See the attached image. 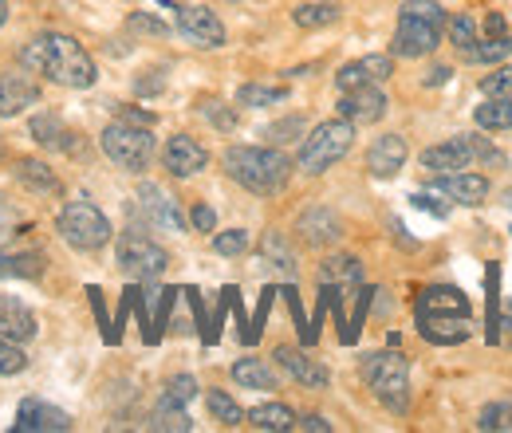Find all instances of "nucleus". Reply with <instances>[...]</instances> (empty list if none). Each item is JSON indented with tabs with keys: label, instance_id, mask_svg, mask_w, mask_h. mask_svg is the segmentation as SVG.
<instances>
[{
	"label": "nucleus",
	"instance_id": "27",
	"mask_svg": "<svg viewBox=\"0 0 512 433\" xmlns=\"http://www.w3.org/2000/svg\"><path fill=\"white\" fill-rule=\"evenodd\" d=\"M343 20V8L331 4V0H304L292 8V24L304 28V32H316V28H331Z\"/></svg>",
	"mask_w": 512,
	"mask_h": 433
},
{
	"label": "nucleus",
	"instance_id": "55",
	"mask_svg": "<svg viewBox=\"0 0 512 433\" xmlns=\"http://www.w3.org/2000/svg\"><path fill=\"white\" fill-rule=\"evenodd\" d=\"M162 87H166V79H162V71H146L142 79H134V91L146 99V95H162Z\"/></svg>",
	"mask_w": 512,
	"mask_h": 433
},
{
	"label": "nucleus",
	"instance_id": "24",
	"mask_svg": "<svg viewBox=\"0 0 512 433\" xmlns=\"http://www.w3.org/2000/svg\"><path fill=\"white\" fill-rule=\"evenodd\" d=\"M0 335L12 343H28L36 339V315L24 300L16 296H0Z\"/></svg>",
	"mask_w": 512,
	"mask_h": 433
},
{
	"label": "nucleus",
	"instance_id": "23",
	"mask_svg": "<svg viewBox=\"0 0 512 433\" xmlns=\"http://www.w3.org/2000/svg\"><path fill=\"white\" fill-rule=\"evenodd\" d=\"M418 335L434 347H457L469 339V319L465 315H418Z\"/></svg>",
	"mask_w": 512,
	"mask_h": 433
},
{
	"label": "nucleus",
	"instance_id": "51",
	"mask_svg": "<svg viewBox=\"0 0 512 433\" xmlns=\"http://www.w3.org/2000/svg\"><path fill=\"white\" fill-rule=\"evenodd\" d=\"M87 296H91V308H95V319H99V327H103V339H107V343H119V339H115V323L107 319V308H103V292H99V288L91 284V288H87Z\"/></svg>",
	"mask_w": 512,
	"mask_h": 433
},
{
	"label": "nucleus",
	"instance_id": "13",
	"mask_svg": "<svg viewBox=\"0 0 512 433\" xmlns=\"http://www.w3.org/2000/svg\"><path fill=\"white\" fill-rule=\"evenodd\" d=\"M44 95L36 71H4L0 75V119H12V115H24L28 107H36Z\"/></svg>",
	"mask_w": 512,
	"mask_h": 433
},
{
	"label": "nucleus",
	"instance_id": "49",
	"mask_svg": "<svg viewBox=\"0 0 512 433\" xmlns=\"http://www.w3.org/2000/svg\"><path fill=\"white\" fill-rule=\"evenodd\" d=\"M272 296H276V288H264L260 292V308H256L253 323H249V331H245V343L253 347L256 339H260V327H264V319H268V308H272Z\"/></svg>",
	"mask_w": 512,
	"mask_h": 433
},
{
	"label": "nucleus",
	"instance_id": "37",
	"mask_svg": "<svg viewBox=\"0 0 512 433\" xmlns=\"http://www.w3.org/2000/svg\"><path fill=\"white\" fill-rule=\"evenodd\" d=\"M485 292H489V308H485V339L489 343H497L501 339V268L497 264H489V272H485Z\"/></svg>",
	"mask_w": 512,
	"mask_h": 433
},
{
	"label": "nucleus",
	"instance_id": "46",
	"mask_svg": "<svg viewBox=\"0 0 512 433\" xmlns=\"http://www.w3.org/2000/svg\"><path fill=\"white\" fill-rule=\"evenodd\" d=\"M178 304V292L174 288H166V292H158V311H154V327H150V343H158L162 339V331H166V323H170V311Z\"/></svg>",
	"mask_w": 512,
	"mask_h": 433
},
{
	"label": "nucleus",
	"instance_id": "41",
	"mask_svg": "<svg viewBox=\"0 0 512 433\" xmlns=\"http://www.w3.org/2000/svg\"><path fill=\"white\" fill-rule=\"evenodd\" d=\"M477 430H485V433H493V430H501V433H509L512 430V402H489L481 414H477Z\"/></svg>",
	"mask_w": 512,
	"mask_h": 433
},
{
	"label": "nucleus",
	"instance_id": "29",
	"mask_svg": "<svg viewBox=\"0 0 512 433\" xmlns=\"http://www.w3.org/2000/svg\"><path fill=\"white\" fill-rule=\"evenodd\" d=\"M229 374H233V382H237V386H245V390H276V386H280V374L272 371L264 359H256V355L237 359Z\"/></svg>",
	"mask_w": 512,
	"mask_h": 433
},
{
	"label": "nucleus",
	"instance_id": "61",
	"mask_svg": "<svg viewBox=\"0 0 512 433\" xmlns=\"http://www.w3.org/2000/svg\"><path fill=\"white\" fill-rule=\"evenodd\" d=\"M0 162H4V138H0Z\"/></svg>",
	"mask_w": 512,
	"mask_h": 433
},
{
	"label": "nucleus",
	"instance_id": "10",
	"mask_svg": "<svg viewBox=\"0 0 512 433\" xmlns=\"http://www.w3.org/2000/svg\"><path fill=\"white\" fill-rule=\"evenodd\" d=\"M339 119L355 126H371V123H383L386 119V95H383V83H363V87H351V91H339Z\"/></svg>",
	"mask_w": 512,
	"mask_h": 433
},
{
	"label": "nucleus",
	"instance_id": "39",
	"mask_svg": "<svg viewBox=\"0 0 512 433\" xmlns=\"http://www.w3.org/2000/svg\"><path fill=\"white\" fill-rule=\"evenodd\" d=\"M201 115H205V123L213 126V130H221V134H233L237 130V107H229V103H221V99H205L201 103Z\"/></svg>",
	"mask_w": 512,
	"mask_h": 433
},
{
	"label": "nucleus",
	"instance_id": "33",
	"mask_svg": "<svg viewBox=\"0 0 512 433\" xmlns=\"http://www.w3.org/2000/svg\"><path fill=\"white\" fill-rule=\"evenodd\" d=\"M473 123H477V130H485V134L512 130V99H485L473 111Z\"/></svg>",
	"mask_w": 512,
	"mask_h": 433
},
{
	"label": "nucleus",
	"instance_id": "6",
	"mask_svg": "<svg viewBox=\"0 0 512 433\" xmlns=\"http://www.w3.org/2000/svg\"><path fill=\"white\" fill-rule=\"evenodd\" d=\"M56 233L75 252H99V248L111 241L115 229H111V221H107V213L99 205H91V201H67L64 209H60V217H56Z\"/></svg>",
	"mask_w": 512,
	"mask_h": 433
},
{
	"label": "nucleus",
	"instance_id": "18",
	"mask_svg": "<svg viewBox=\"0 0 512 433\" xmlns=\"http://www.w3.org/2000/svg\"><path fill=\"white\" fill-rule=\"evenodd\" d=\"M406 158H410V146H406V138L402 134H379L375 142H371V150H367V170L375 174V178H398L402 174V166H406Z\"/></svg>",
	"mask_w": 512,
	"mask_h": 433
},
{
	"label": "nucleus",
	"instance_id": "62",
	"mask_svg": "<svg viewBox=\"0 0 512 433\" xmlns=\"http://www.w3.org/2000/svg\"><path fill=\"white\" fill-rule=\"evenodd\" d=\"M221 4H241V0H221Z\"/></svg>",
	"mask_w": 512,
	"mask_h": 433
},
{
	"label": "nucleus",
	"instance_id": "52",
	"mask_svg": "<svg viewBox=\"0 0 512 433\" xmlns=\"http://www.w3.org/2000/svg\"><path fill=\"white\" fill-rule=\"evenodd\" d=\"M190 225L197 233H217V213H213V205H205V201H197L190 209Z\"/></svg>",
	"mask_w": 512,
	"mask_h": 433
},
{
	"label": "nucleus",
	"instance_id": "31",
	"mask_svg": "<svg viewBox=\"0 0 512 433\" xmlns=\"http://www.w3.org/2000/svg\"><path fill=\"white\" fill-rule=\"evenodd\" d=\"M260 260L268 264V268H276V272H284V276H296V252L288 245V237L284 233H264V241H260Z\"/></svg>",
	"mask_w": 512,
	"mask_h": 433
},
{
	"label": "nucleus",
	"instance_id": "12",
	"mask_svg": "<svg viewBox=\"0 0 512 433\" xmlns=\"http://www.w3.org/2000/svg\"><path fill=\"white\" fill-rule=\"evenodd\" d=\"M138 209L146 213V221L154 229H166V233H186V225H190V217L182 213V205L162 186H154V182H142L138 186Z\"/></svg>",
	"mask_w": 512,
	"mask_h": 433
},
{
	"label": "nucleus",
	"instance_id": "58",
	"mask_svg": "<svg viewBox=\"0 0 512 433\" xmlns=\"http://www.w3.org/2000/svg\"><path fill=\"white\" fill-rule=\"evenodd\" d=\"M505 32H509V20L501 12H489L485 16V36H505Z\"/></svg>",
	"mask_w": 512,
	"mask_h": 433
},
{
	"label": "nucleus",
	"instance_id": "28",
	"mask_svg": "<svg viewBox=\"0 0 512 433\" xmlns=\"http://www.w3.org/2000/svg\"><path fill=\"white\" fill-rule=\"evenodd\" d=\"M44 268V252H0V280H40Z\"/></svg>",
	"mask_w": 512,
	"mask_h": 433
},
{
	"label": "nucleus",
	"instance_id": "50",
	"mask_svg": "<svg viewBox=\"0 0 512 433\" xmlns=\"http://www.w3.org/2000/svg\"><path fill=\"white\" fill-rule=\"evenodd\" d=\"M410 201H414L422 213H434L438 221H446L449 217V205L446 201H438V189H434V193H422V189H418V193H410Z\"/></svg>",
	"mask_w": 512,
	"mask_h": 433
},
{
	"label": "nucleus",
	"instance_id": "54",
	"mask_svg": "<svg viewBox=\"0 0 512 433\" xmlns=\"http://www.w3.org/2000/svg\"><path fill=\"white\" fill-rule=\"evenodd\" d=\"M16 225H20V213H16V205L0 197V241L16 237Z\"/></svg>",
	"mask_w": 512,
	"mask_h": 433
},
{
	"label": "nucleus",
	"instance_id": "35",
	"mask_svg": "<svg viewBox=\"0 0 512 433\" xmlns=\"http://www.w3.org/2000/svg\"><path fill=\"white\" fill-rule=\"evenodd\" d=\"M288 99V87L280 83H241L237 87V107H276Z\"/></svg>",
	"mask_w": 512,
	"mask_h": 433
},
{
	"label": "nucleus",
	"instance_id": "8",
	"mask_svg": "<svg viewBox=\"0 0 512 433\" xmlns=\"http://www.w3.org/2000/svg\"><path fill=\"white\" fill-rule=\"evenodd\" d=\"M115 264H119L123 276L138 280V284H150V280H158L170 268V252L158 241H150L142 229H127V233H119Z\"/></svg>",
	"mask_w": 512,
	"mask_h": 433
},
{
	"label": "nucleus",
	"instance_id": "53",
	"mask_svg": "<svg viewBox=\"0 0 512 433\" xmlns=\"http://www.w3.org/2000/svg\"><path fill=\"white\" fill-rule=\"evenodd\" d=\"M280 296L288 300V308H292V319H296V327H300V343L308 347V319H304V308H300V296H296V288L288 284V288H280Z\"/></svg>",
	"mask_w": 512,
	"mask_h": 433
},
{
	"label": "nucleus",
	"instance_id": "38",
	"mask_svg": "<svg viewBox=\"0 0 512 433\" xmlns=\"http://www.w3.org/2000/svg\"><path fill=\"white\" fill-rule=\"evenodd\" d=\"M446 36H449V44L457 48V56H461L465 48L477 44V20H473L469 12H453L446 20Z\"/></svg>",
	"mask_w": 512,
	"mask_h": 433
},
{
	"label": "nucleus",
	"instance_id": "43",
	"mask_svg": "<svg viewBox=\"0 0 512 433\" xmlns=\"http://www.w3.org/2000/svg\"><path fill=\"white\" fill-rule=\"evenodd\" d=\"M481 95L485 99H512V67L493 63V71L481 79Z\"/></svg>",
	"mask_w": 512,
	"mask_h": 433
},
{
	"label": "nucleus",
	"instance_id": "26",
	"mask_svg": "<svg viewBox=\"0 0 512 433\" xmlns=\"http://www.w3.org/2000/svg\"><path fill=\"white\" fill-rule=\"evenodd\" d=\"M320 284H331V288H355L363 284V260L351 256V252H335L320 264Z\"/></svg>",
	"mask_w": 512,
	"mask_h": 433
},
{
	"label": "nucleus",
	"instance_id": "15",
	"mask_svg": "<svg viewBox=\"0 0 512 433\" xmlns=\"http://www.w3.org/2000/svg\"><path fill=\"white\" fill-rule=\"evenodd\" d=\"M162 166L170 170V178H197L209 166V150L190 134H174L162 146Z\"/></svg>",
	"mask_w": 512,
	"mask_h": 433
},
{
	"label": "nucleus",
	"instance_id": "34",
	"mask_svg": "<svg viewBox=\"0 0 512 433\" xmlns=\"http://www.w3.org/2000/svg\"><path fill=\"white\" fill-rule=\"evenodd\" d=\"M150 430H174V433H190L193 422L190 414H186V406L182 402H174V398H158V406H154V414H150Z\"/></svg>",
	"mask_w": 512,
	"mask_h": 433
},
{
	"label": "nucleus",
	"instance_id": "57",
	"mask_svg": "<svg viewBox=\"0 0 512 433\" xmlns=\"http://www.w3.org/2000/svg\"><path fill=\"white\" fill-rule=\"evenodd\" d=\"M296 430H312V433H331V422L323 414H304L296 418Z\"/></svg>",
	"mask_w": 512,
	"mask_h": 433
},
{
	"label": "nucleus",
	"instance_id": "60",
	"mask_svg": "<svg viewBox=\"0 0 512 433\" xmlns=\"http://www.w3.org/2000/svg\"><path fill=\"white\" fill-rule=\"evenodd\" d=\"M4 20H8V0H0V28H4Z\"/></svg>",
	"mask_w": 512,
	"mask_h": 433
},
{
	"label": "nucleus",
	"instance_id": "40",
	"mask_svg": "<svg viewBox=\"0 0 512 433\" xmlns=\"http://www.w3.org/2000/svg\"><path fill=\"white\" fill-rule=\"evenodd\" d=\"M260 138H268V146H288V142L304 138V119H300V115H288V119H280V123L264 126Z\"/></svg>",
	"mask_w": 512,
	"mask_h": 433
},
{
	"label": "nucleus",
	"instance_id": "21",
	"mask_svg": "<svg viewBox=\"0 0 512 433\" xmlns=\"http://www.w3.org/2000/svg\"><path fill=\"white\" fill-rule=\"evenodd\" d=\"M32 138L44 146V150H60V154H79V134L71 130V126L60 119V115H52V111H40V115H32Z\"/></svg>",
	"mask_w": 512,
	"mask_h": 433
},
{
	"label": "nucleus",
	"instance_id": "44",
	"mask_svg": "<svg viewBox=\"0 0 512 433\" xmlns=\"http://www.w3.org/2000/svg\"><path fill=\"white\" fill-rule=\"evenodd\" d=\"M249 229H225V233H217L213 237V252L217 256H245L249 252Z\"/></svg>",
	"mask_w": 512,
	"mask_h": 433
},
{
	"label": "nucleus",
	"instance_id": "25",
	"mask_svg": "<svg viewBox=\"0 0 512 433\" xmlns=\"http://www.w3.org/2000/svg\"><path fill=\"white\" fill-rule=\"evenodd\" d=\"M16 182L36 197H60L64 193V182L56 178V170L40 158H16Z\"/></svg>",
	"mask_w": 512,
	"mask_h": 433
},
{
	"label": "nucleus",
	"instance_id": "5",
	"mask_svg": "<svg viewBox=\"0 0 512 433\" xmlns=\"http://www.w3.org/2000/svg\"><path fill=\"white\" fill-rule=\"evenodd\" d=\"M355 146V123L347 119H327V123L312 126L300 142V154H296V170L308 174V178H320L331 166H339Z\"/></svg>",
	"mask_w": 512,
	"mask_h": 433
},
{
	"label": "nucleus",
	"instance_id": "59",
	"mask_svg": "<svg viewBox=\"0 0 512 433\" xmlns=\"http://www.w3.org/2000/svg\"><path fill=\"white\" fill-rule=\"evenodd\" d=\"M119 119L138 123V126H154V115H150V111H134V107H123V111H119Z\"/></svg>",
	"mask_w": 512,
	"mask_h": 433
},
{
	"label": "nucleus",
	"instance_id": "42",
	"mask_svg": "<svg viewBox=\"0 0 512 433\" xmlns=\"http://www.w3.org/2000/svg\"><path fill=\"white\" fill-rule=\"evenodd\" d=\"M469 138H473V154H477V166H485V170H505L509 166V158L485 138V130H469Z\"/></svg>",
	"mask_w": 512,
	"mask_h": 433
},
{
	"label": "nucleus",
	"instance_id": "32",
	"mask_svg": "<svg viewBox=\"0 0 512 433\" xmlns=\"http://www.w3.org/2000/svg\"><path fill=\"white\" fill-rule=\"evenodd\" d=\"M461 60L465 63H505L512 60V36L505 32V36H485V40H477L473 48H465L461 52Z\"/></svg>",
	"mask_w": 512,
	"mask_h": 433
},
{
	"label": "nucleus",
	"instance_id": "1",
	"mask_svg": "<svg viewBox=\"0 0 512 433\" xmlns=\"http://www.w3.org/2000/svg\"><path fill=\"white\" fill-rule=\"evenodd\" d=\"M24 67L44 75L56 87H67V91H87L99 79V67L91 60V52L67 32H40L24 48Z\"/></svg>",
	"mask_w": 512,
	"mask_h": 433
},
{
	"label": "nucleus",
	"instance_id": "20",
	"mask_svg": "<svg viewBox=\"0 0 512 433\" xmlns=\"http://www.w3.org/2000/svg\"><path fill=\"white\" fill-rule=\"evenodd\" d=\"M272 359H276L284 371L292 374L300 386H308V390H327V386H331V371L323 367L320 359H312L308 351H296V347H276V351H272Z\"/></svg>",
	"mask_w": 512,
	"mask_h": 433
},
{
	"label": "nucleus",
	"instance_id": "3",
	"mask_svg": "<svg viewBox=\"0 0 512 433\" xmlns=\"http://www.w3.org/2000/svg\"><path fill=\"white\" fill-rule=\"evenodd\" d=\"M449 12L438 0H406L398 8V24H394V40H390V56L394 60H426L442 48Z\"/></svg>",
	"mask_w": 512,
	"mask_h": 433
},
{
	"label": "nucleus",
	"instance_id": "30",
	"mask_svg": "<svg viewBox=\"0 0 512 433\" xmlns=\"http://www.w3.org/2000/svg\"><path fill=\"white\" fill-rule=\"evenodd\" d=\"M245 422H249L253 430H264V433L296 430V414H292L284 402H264V406H253V410L245 414Z\"/></svg>",
	"mask_w": 512,
	"mask_h": 433
},
{
	"label": "nucleus",
	"instance_id": "7",
	"mask_svg": "<svg viewBox=\"0 0 512 433\" xmlns=\"http://www.w3.org/2000/svg\"><path fill=\"white\" fill-rule=\"evenodd\" d=\"M99 146H103V154H107L119 170H130V174H142V170L154 162V154H158V142H154L150 126L127 123V119L107 126V130L99 134Z\"/></svg>",
	"mask_w": 512,
	"mask_h": 433
},
{
	"label": "nucleus",
	"instance_id": "19",
	"mask_svg": "<svg viewBox=\"0 0 512 433\" xmlns=\"http://www.w3.org/2000/svg\"><path fill=\"white\" fill-rule=\"evenodd\" d=\"M390 75H394V56L390 52H375V56L343 63L339 75H335V87L351 91V87H363V83H386Z\"/></svg>",
	"mask_w": 512,
	"mask_h": 433
},
{
	"label": "nucleus",
	"instance_id": "45",
	"mask_svg": "<svg viewBox=\"0 0 512 433\" xmlns=\"http://www.w3.org/2000/svg\"><path fill=\"white\" fill-rule=\"evenodd\" d=\"M24 367H28V355L20 351V343H12V339L0 335V378H12V374H20Z\"/></svg>",
	"mask_w": 512,
	"mask_h": 433
},
{
	"label": "nucleus",
	"instance_id": "17",
	"mask_svg": "<svg viewBox=\"0 0 512 433\" xmlns=\"http://www.w3.org/2000/svg\"><path fill=\"white\" fill-rule=\"evenodd\" d=\"M434 189L449 197V201H457V205H469V209H477V205H485V197H489V178L485 174H473V170H457V174H434Z\"/></svg>",
	"mask_w": 512,
	"mask_h": 433
},
{
	"label": "nucleus",
	"instance_id": "4",
	"mask_svg": "<svg viewBox=\"0 0 512 433\" xmlns=\"http://www.w3.org/2000/svg\"><path fill=\"white\" fill-rule=\"evenodd\" d=\"M363 382L371 386V394L379 398V406H386L390 414H406L410 410V359L394 347L363 355L359 363Z\"/></svg>",
	"mask_w": 512,
	"mask_h": 433
},
{
	"label": "nucleus",
	"instance_id": "2",
	"mask_svg": "<svg viewBox=\"0 0 512 433\" xmlns=\"http://www.w3.org/2000/svg\"><path fill=\"white\" fill-rule=\"evenodd\" d=\"M221 166L237 186L256 197H280L296 174V162L280 146H229L221 154Z\"/></svg>",
	"mask_w": 512,
	"mask_h": 433
},
{
	"label": "nucleus",
	"instance_id": "56",
	"mask_svg": "<svg viewBox=\"0 0 512 433\" xmlns=\"http://www.w3.org/2000/svg\"><path fill=\"white\" fill-rule=\"evenodd\" d=\"M449 79H453V67H449V63H434V67H426L422 87H446Z\"/></svg>",
	"mask_w": 512,
	"mask_h": 433
},
{
	"label": "nucleus",
	"instance_id": "9",
	"mask_svg": "<svg viewBox=\"0 0 512 433\" xmlns=\"http://www.w3.org/2000/svg\"><path fill=\"white\" fill-rule=\"evenodd\" d=\"M174 12H178V32H182L186 44L201 48V52L225 48L229 32H225V24H221V16L213 8H205V4H178Z\"/></svg>",
	"mask_w": 512,
	"mask_h": 433
},
{
	"label": "nucleus",
	"instance_id": "16",
	"mask_svg": "<svg viewBox=\"0 0 512 433\" xmlns=\"http://www.w3.org/2000/svg\"><path fill=\"white\" fill-rule=\"evenodd\" d=\"M16 433H67L71 430V414L44 402V398H24L20 402V414L12 422Z\"/></svg>",
	"mask_w": 512,
	"mask_h": 433
},
{
	"label": "nucleus",
	"instance_id": "11",
	"mask_svg": "<svg viewBox=\"0 0 512 433\" xmlns=\"http://www.w3.org/2000/svg\"><path fill=\"white\" fill-rule=\"evenodd\" d=\"M422 170L430 174H457V170H473L477 166V154H473V138L469 134H453L438 146H426L418 154Z\"/></svg>",
	"mask_w": 512,
	"mask_h": 433
},
{
	"label": "nucleus",
	"instance_id": "14",
	"mask_svg": "<svg viewBox=\"0 0 512 433\" xmlns=\"http://www.w3.org/2000/svg\"><path fill=\"white\" fill-rule=\"evenodd\" d=\"M296 233L308 248H331L343 241V217L327 205H308L296 217Z\"/></svg>",
	"mask_w": 512,
	"mask_h": 433
},
{
	"label": "nucleus",
	"instance_id": "36",
	"mask_svg": "<svg viewBox=\"0 0 512 433\" xmlns=\"http://www.w3.org/2000/svg\"><path fill=\"white\" fill-rule=\"evenodd\" d=\"M205 406H209V418L221 422L225 430L245 426V410L233 402V394H225V390H209V394H205Z\"/></svg>",
	"mask_w": 512,
	"mask_h": 433
},
{
	"label": "nucleus",
	"instance_id": "47",
	"mask_svg": "<svg viewBox=\"0 0 512 433\" xmlns=\"http://www.w3.org/2000/svg\"><path fill=\"white\" fill-rule=\"evenodd\" d=\"M127 28L130 32H138V36H170V28L158 20V16H150V12H130L127 16Z\"/></svg>",
	"mask_w": 512,
	"mask_h": 433
},
{
	"label": "nucleus",
	"instance_id": "22",
	"mask_svg": "<svg viewBox=\"0 0 512 433\" xmlns=\"http://www.w3.org/2000/svg\"><path fill=\"white\" fill-rule=\"evenodd\" d=\"M418 315H473V304H469V296L461 292V288H453V284H434V288H426L422 296H418V304H414Z\"/></svg>",
	"mask_w": 512,
	"mask_h": 433
},
{
	"label": "nucleus",
	"instance_id": "48",
	"mask_svg": "<svg viewBox=\"0 0 512 433\" xmlns=\"http://www.w3.org/2000/svg\"><path fill=\"white\" fill-rule=\"evenodd\" d=\"M166 398L190 406L193 398H197V378H193V374H174V378L166 382Z\"/></svg>",
	"mask_w": 512,
	"mask_h": 433
}]
</instances>
